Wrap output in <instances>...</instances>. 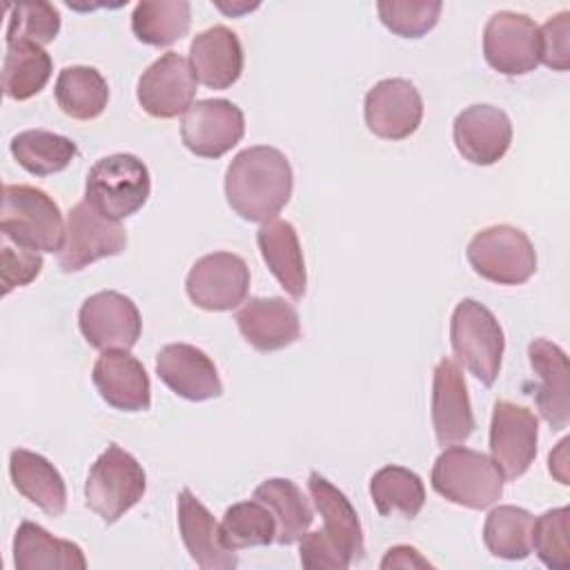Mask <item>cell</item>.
<instances>
[{"label": "cell", "mask_w": 570, "mask_h": 570, "mask_svg": "<svg viewBox=\"0 0 570 570\" xmlns=\"http://www.w3.org/2000/svg\"><path fill=\"white\" fill-rule=\"evenodd\" d=\"M443 4L439 0H381L376 4L381 22L401 38H421L439 22Z\"/></svg>", "instance_id": "38"}, {"label": "cell", "mask_w": 570, "mask_h": 570, "mask_svg": "<svg viewBox=\"0 0 570 570\" xmlns=\"http://www.w3.org/2000/svg\"><path fill=\"white\" fill-rule=\"evenodd\" d=\"M534 517L517 505H499L490 510L483 523V543L485 548L508 561H521L532 552L530 534H532Z\"/></svg>", "instance_id": "34"}, {"label": "cell", "mask_w": 570, "mask_h": 570, "mask_svg": "<svg viewBox=\"0 0 570 570\" xmlns=\"http://www.w3.org/2000/svg\"><path fill=\"white\" fill-rule=\"evenodd\" d=\"M465 256L481 278L499 285H521L537 272L532 240L512 225H492L476 232Z\"/></svg>", "instance_id": "8"}, {"label": "cell", "mask_w": 570, "mask_h": 570, "mask_svg": "<svg viewBox=\"0 0 570 570\" xmlns=\"http://www.w3.org/2000/svg\"><path fill=\"white\" fill-rule=\"evenodd\" d=\"M91 381L100 399L122 412H145L151 405L149 376L127 350H107L94 363Z\"/></svg>", "instance_id": "20"}, {"label": "cell", "mask_w": 570, "mask_h": 570, "mask_svg": "<svg viewBox=\"0 0 570 570\" xmlns=\"http://www.w3.org/2000/svg\"><path fill=\"white\" fill-rule=\"evenodd\" d=\"M149 191L147 165L134 154H111L96 160L85 183V200L111 220L136 214L147 203Z\"/></svg>", "instance_id": "6"}, {"label": "cell", "mask_w": 570, "mask_h": 570, "mask_svg": "<svg viewBox=\"0 0 570 570\" xmlns=\"http://www.w3.org/2000/svg\"><path fill=\"white\" fill-rule=\"evenodd\" d=\"M307 488L323 517V530L305 532L298 541L301 563L307 570H347L365 552L358 514L350 499L318 472L309 474Z\"/></svg>", "instance_id": "2"}, {"label": "cell", "mask_w": 570, "mask_h": 570, "mask_svg": "<svg viewBox=\"0 0 570 570\" xmlns=\"http://www.w3.org/2000/svg\"><path fill=\"white\" fill-rule=\"evenodd\" d=\"M254 499L267 505L276 519L274 541L281 546H292L305 537L314 521V512L303 497L301 488L289 479H267L254 490Z\"/></svg>", "instance_id": "28"}, {"label": "cell", "mask_w": 570, "mask_h": 570, "mask_svg": "<svg viewBox=\"0 0 570 570\" xmlns=\"http://www.w3.org/2000/svg\"><path fill=\"white\" fill-rule=\"evenodd\" d=\"M216 7H218L220 11H225V13H232V16H236V13H240V11H252V9H256V4H232V7H225L223 2H216Z\"/></svg>", "instance_id": "43"}, {"label": "cell", "mask_w": 570, "mask_h": 570, "mask_svg": "<svg viewBox=\"0 0 570 570\" xmlns=\"http://www.w3.org/2000/svg\"><path fill=\"white\" fill-rule=\"evenodd\" d=\"M483 56L503 76H523L539 65V27L517 11L494 13L483 29Z\"/></svg>", "instance_id": "13"}, {"label": "cell", "mask_w": 570, "mask_h": 570, "mask_svg": "<svg viewBox=\"0 0 570 570\" xmlns=\"http://www.w3.org/2000/svg\"><path fill=\"white\" fill-rule=\"evenodd\" d=\"M158 379L187 401H209L223 394V383L214 361L189 343H169L156 356Z\"/></svg>", "instance_id": "18"}, {"label": "cell", "mask_w": 570, "mask_h": 570, "mask_svg": "<svg viewBox=\"0 0 570 570\" xmlns=\"http://www.w3.org/2000/svg\"><path fill=\"white\" fill-rule=\"evenodd\" d=\"M196 76L187 58L176 51L163 53L138 78V102L154 118H176L185 114L196 96Z\"/></svg>", "instance_id": "15"}, {"label": "cell", "mask_w": 570, "mask_h": 570, "mask_svg": "<svg viewBox=\"0 0 570 570\" xmlns=\"http://www.w3.org/2000/svg\"><path fill=\"white\" fill-rule=\"evenodd\" d=\"M568 439H563L559 445H557V450L554 452H550V459H548V468H550V472L559 479V483H563V485H568L570 481H568Z\"/></svg>", "instance_id": "42"}, {"label": "cell", "mask_w": 570, "mask_h": 570, "mask_svg": "<svg viewBox=\"0 0 570 570\" xmlns=\"http://www.w3.org/2000/svg\"><path fill=\"white\" fill-rule=\"evenodd\" d=\"M178 530L189 557L203 570H232L238 566L234 550L220 541V523L200 503V499L183 488L178 494Z\"/></svg>", "instance_id": "22"}, {"label": "cell", "mask_w": 570, "mask_h": 570, "mask_svg": "<svg viewBox=\"0 0 570 570\" xmlns=\"http://www.w3.org/2000/svg\"><path fill=\"white\" fill-rule=\"evenodd\" d=\"M243 338L258 352H276L298 341L301 321L292 303L281 296L249 298L234 316Z\"/></svg>", "instance_id": "21"}, {"label": "cell", "mask_w": 570, "mask_h": 570, "mask_svg": "<svg viewBox=\"0 0 570 570\" xmlns=\"http://www.w3.org/2000/svg\"><path fill=\"white\" fill-rule=\"evenodd\" d=\"M245 116L225 98L196 100L180 120L183 145L200 158H220L240 142Z\"/></svg>", "instance_id": "12"}, {"label": "cell", "mask_w": 570, "mask_h": 570, "mask_svg": "<svg viewBox=\"0 0 570 570\" xmlns=\"http://www.w3.org/2000/svg\"><path fill=\"white\" fill-rule=\"evenodd\" d=\"M292 187L289 160L267 145L238 151L225 174L227 205L249 223L272 220L289 203Z\"/></svg>", "instance_id": "1"}, {"label": "cell", "mask_w": 570, "mask_h": 570, "mask_svg": "<svg viewBox=\"0 0 570 570\" xmlns=\"http://www.w3.org/2000/svg\"><path fill=\"white\" fill-rule=\"evenodd\" d=\"M9 24L4 31V40L9 42H33L47 45L60 31V13L53 4L36 0V2H18L7 4Z\"/></svg>", "instance_id": "36"}, {"label": "cell", "mask_w": 570, "mask_h": 570, "mask_svg": "<svg viewBox=\"0 0 570 570\" xmlns=\"http://www.w3.org/2000/svg\"><path fill=\"white\" fill-rule=\"evenodd\" d=\"M381 568L383 570H392V568L410 570V568H432V563L425 557H421V552L412 546H394L385 552Z\"/></svg>", "instance_id": "41"}, {"label": "cell", "mask_w": 570, "mask_h": 570, "mask_svg": "<svg viewBox=\"0 0 570 570\" xmlns=\"http://www.w3.org/2000/svg\"><path fill=\"white\" fill-rule=\"evenodd\" d=\"M256 243L274 278L294 298H303L307 287L305 258L298 243V234L292 223L272 218L256 232Z\"/></svg>", "instance_id": "25"}, {"label": "cell", "mask_w": 570, "mask_h": 570, "mask_svg": "<svg viewBox=\"0 0 570 570\" xmlns=\"http://www.w3.org/2000/svg\"><path fill=\"white\" fill-rule=\"evenodd\" d=\"M456 151L472 165H494L512 142V122L494 105L465 107L452 125Z\"/></svg>", "instance_id": "17"}, {"label": "cell", "mask_w": 570, "mask_h": 570, "mask_svg": "<svg viewBox=\"0 0 570 570\" xmlns=\"http://www.w3.org/2000/svg\"><path fill=\"white\" fill-rule=\"evenodd\" d=\"M51 56L33 42H9L2 58V91L11 100H27L51 78Z\"/></svg>", "instance_id": "30"}, {"label": "cell", "mask_w": 570, "mask_h": 570, "mask_svg": "<svg viewBox=\"0 0 570 570\" xmlns=\"http://www.w3.org/2000/svg\"><path fill=\"white\" fill-rule=\"evenodd\" d=\"M450 343L456 361L483 385H492L501 370L505 350L497 316L474 298H463L450 321Z\"/></svg>", "instance_id": "5"}, {"label": "cell", "mask_w": 570, "mask_h": 570, "mask_svg": "<svg viewBox=\"0 0 570 570\" xmlns=\"http://www.w3.org/2000/svg\"><path fill=\"white\" fill-rule=\"evenodd\" d=\"M78 327L85 341L100 350H131L142 332L136 303L114 289L98 292L80 305Z\"/></svg>", "instance_id": "11"}, {"label": "cell", "mask_w": 570, "mask_h": 570, "mask_svg": "<svg viewBox=\"0 0 570 570\" xmlns=\"http://www.w3.org/2000/svg\"><path fill=\"white\" fill-rule=\"evenodd\" d=\"M370 497L383 517L414 519L425 503V488L416 472L401 465H385L370 479Z\"/></svg>", "instance_id": "31"}, {"label": "cell", "mask_w": 570, "mask_h": 570, "mask_svg": "<svg viewBox=\"0 0 570 570\" xmlns=\"http://www.w3.org/2000/svg\"><path fill=\"white\" fill-rule=\"evenodd\" d=\"M528 358L534 374L539 376V387L534 392L539 414L552 430H563L570 421L568 356L557 343L548 338H534L528 345Z\"/></svg>", "instance_id": "23"}, {"label": "cell", "mask_w": 570, "mask_h": 570, "mask_svg": "<svg viewBox=\"0 0 570 570\" xmlns=\"http://www.w3.org/2000/svg\"><path fill=\"white\" fill-rule=\"evenodd\" d=\"M189 65L205 87L227 89L243 73V45L229 27L214 24L191 40Z\"/></svg>", "instance_id": "24"}, {"label": "cell", "mask_w": 570, "mask_h": 570, "mask_svg": "<svg viewBox=\"0 0 570 570\" xmlns=\"http://www.w3.org/2000/svg\"><path fill=\"white\" fill-rule=\"evenodd\" d=\"M13 488L49 517H60L67 508V488L60 472L42 454L13 450L9 456Z\"/></svg>", "instance_id": "26"}, {"label": "cell", "mask_w": 570, "mask_h": 570, "mask_svg": "<svg viewBox=\"0 0 570 570\" xmlns=\"http://www.w3.org/2000/svg\"><path fill=\"white\" fill-rule=\"evenodd\" d=\"M16 570H85L87 559L78 543L56 539L42 525L22 521L13 539Z\"/></svg>", "instance_id": "27"}, {"label": "cell", "mask_w": 570, "mask_h": 570, "mask_svg": "<svg viewBox=\"0 0 570 570\" xmlns=\"http://www.w3.org/2000/svg\"><path fill=\"white\" fill-rule=\"evenodd\" d=\"M127 247V232L118 220L98 214L87 200L71 207L58 265L62 272H80L94 261L118 256Z\"/></svg>", "instance_id": "9"}, {"label": "cell", "mask_w": 570, "mask_h": 570, "mask_svg": "<svg viewBox=\"0 0 570 570\" xmlns=\"http://www.w3.org/2000/svg\"><path fill=\"white\" fill-rule=\"evenodd\" d=\"M9 149L18 165L33 176L58 174L78 156V147L71 138L45 129H27L16 134Z\"/></svg>", "instance_id": "32"}, {"label": "cell", "mask_w": 570, "mask_h": 570, "mask_svg": "<svg viewBox=\"0 0 570 570\" xmlns=\"http://www.w3.org/2000/svg\"><path fill=\"white\" fill-rule=\"evenodd\" d=\"M539 62L554 71L570 67V13L561 11L539 27Z\"/></svg>", "instance_id": "40"}, {"label": "cell", "mask_w": 570, "mask_h": 570, "mask_svg": "<svg viewBox=\"0 0 570 570\" xmlns=\"http://www.w3.org/2000/svg\"><path fill=\"white\" fill-rule=\"evenodd\" d=\"M276 537V519L261 501H240L225 510L220 541L227 550L269 546Z\"/></svg>", "instance_id": "35"}, {"label": "cell", "mask_w": 570, "mask_h": 570, "mask_svg": "<svg viewBox=\"0 0 570 570\" xmlns=\"http://www.w3.org/2000/svg\"><path fill=\"white\" fill-rule=\"evenodd\" d=\"M530 543L548 568L566 570L570 566V508H554L537 517Z\"/></svg>", "instance_id": "37"}, {"label": "cell", "mask_w": 570, "mask_h": 570, "mask_svg": "<svg viewBox=\"0 0 570 570\" xmlns=\"http://www.w3.org/2000/svg\"><path fill=\"white\" fill-rule=\"evenodd\" d=\"M0 232L33 252H60L67 225L53 198L31 185H4Z\"/></svg>", "instance_id": "3"}, {"label": "cell", "mask_w": 570, "mask_h": 570, "mask_svg": "<svg viewBox=\"0 0 570 570\" xmlns=\"http://www.w3.org/2000/svg\"><path fill=\"white\" fill-rule=\"evenodd\" d=\"M432 425L439 445L463 443L474 432V414L461 367L441 358L432 379Z\"/></svg>", "instance_id": "19"}, {"label": "cell", "mask_w": 570, "mask_h": 570, "mask_svg": "<svg viewBox=\"0 0 570 570\" xmlns=\"http://www.w3.org/2000/svg\"><path fill=\"white\" fill-rule=\"evenodd\" d=\"M0 276H2V294L7 296L11 289L29 285L42 269V256L33 249L11 243L2 238L0 249Z\"/></svg>", "instance_id": "39"}, {"label": "cell", "mask_w": 570, "mask_h": 570, "mask_svg": "<svg viewBox=\"0 0 570 570\" xmlns=\"http://www.w3.org/2000/svg\"><path fill=\"white\" fill-rule=\"evenodd\" d=\"M365 125L383 140H403L412 136L423 118L419 89L405 78H385L365 94Z\"/></svg>", "instance_id": "16"}, {"label": "cell", "mask_w": 570, "mask_h": 570, "mask_svg": "<svg viewBox=\"0 0 570 570\" xmlns=\"http://www.w3.org/2000/svg\"><path fill=\"white\" fill-rule=\"evenodd\" d=\"M56 102L62 114L76 120L98 118L109 100V87L96 67H65L56 78Z\"/></svg>", "instance_id": "29"}, {"label": "cell", "mask_w": 570, "mask_h": 570, "mask_svg": "<svg viewBox=\"0 0 570 570\" xmlns=\"http://www.w3.org/2000/svg\"><path fill=\"white\" fill-rule=\"evenodd\" d=\"M430 481L432 488L450 503L470 510H485L501 499L505 479L492 456L452 445L436 456Z\"/></svg>", "instance_id": "4"}, {"label": "cell", "mask_w": 570, "mask_h": 570, "mask_svg": "<svg viewBox=\"0 0 570 570\" xmlns=\"http://www.w3.org/2000/svg\"><path fill=\"white\" fill-rule=\"evenodd\" d=\"M189 301L207 312H227L245 303L249 267L232 252H214L198 258L185 281Z\"/></svg>", "instance_id": "10"}, {"label": "cell", "mask_w": 570, "mask_h": 570, "mask_svg": "<svg viewBox=\"0 0 570 570\" xmlns=\"http://www.w3.org/2000/svg\"><path fill=\"white\" fill-rule=\"evenodd\" d=\"M539 421L517 403L497 401L490 423V454L503 479L514 481L532 465L537 456Z\"/></svg>", "instance_id": "14"}, {"label": "cell", "mask_w": 570, "mask_h": 570, "mask_svg": "<svg viewBox=\"0 0 570 570\" xmlns=\"http://www.w3.org/2000/svg\"><path fill=\"white\" fill-rule=\"evenodd\" d=\"M147 490L142 465L120 445L111 443L94 461L85 481V503L105 523H116Z\"/></svg>", "instance_id": "7"}, {"label": "cell", "mask_w": 570, "mask_h": 570, "mask_svg": "<svg viewBox=\"0 0 570 570\" xmlns=\"http://www.w3.org/2000/svg\"><path fill=\"white\" fill-rule=\"evenodd\" d=\"M191 7L187 0H142L134 7L131 31L151 47H167L189 31Z\"/></svg>", "instance_id": "33"}]
</instances>
